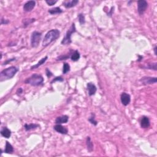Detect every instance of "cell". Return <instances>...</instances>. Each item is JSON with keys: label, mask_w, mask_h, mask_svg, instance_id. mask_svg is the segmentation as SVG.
Segmentation results:
<instances>
[{"label": "cell", "mask_w": 157, "mask_h": 157, "mask_svg": "<svg viewBox=\"0 0 157 157\" xmlns=\"http://www.w3.org/2000/svg\"><path fill=\"white\" fill-rule=\"evenodd\" d=\"M60 31L57 29H52L51 30L49 31L44 36L43 41V47L48 46L52 43L55 41L60 38Z\"/></svg>", "instance_id": "6da1fadb"}, {"label": "cell", "mask_w": 157, "mask_h": 157, "mask_svg": "<svg viewBox=\"0 0 157 157\" xmlns=\"http://www.w3.org/2000/svg\"><path fill=\"white\" fill-rule=\"evenodd\" d=\"M19 71L18 68L15 66H10L8 68L5 69L0 73V81L3 82L14 77Z\"/></svg>", "instance_id": "7a4b0ae2"}, {"label": "cell", "mask_w": 157, "mask_h": 157, "mask_svg": "<svg viewBox=\"0 0 157 157\" xmlns=\"http://www.w3.org/2000/svg\"><path fill=\"white\" fill-rule=\"evenodd\" d=\"M24 82L32 85V86H39V85H43L44 82V78L41 75L34 74L30 77L28 78L27 80H25Z\"/></svg>", "instance_id": "3957f363"}, {"label": "cell", "mask_w": 157, "mask_h": 157, "mask_svg": "<svg viewBox=\"0 0 157 157\" xmlns=\"http://www.w3.org/2000/svg\"><path fill=\"white\" fill-rule=\"evenodd\" d=\"M76 32V25L75 23H73L72 25L71 26L70 28L67 31V32L66 33V35L63 38V39L61 42V44L62 45H69L72 43V40H71V36L73 33Z\"/></svg>", "instance_id": "277c9868"}, {"label": "cell", "mask_w": 157, "mask_h": 157, "mask_svg": "<svg viewBox=\"0 0 157 157\" xmlns=\"http://www.w3.org/2000/svg\"><path fill=\"white\" fill-rule=\"evenodd\" d=\"M42 33L39 31H33L31 36V46L33 48L38 47L41 40Z\"/></svg>", "instance_id": "5b68a950"}, {"label": "cell", "mask_w": 157, "mask_h": 157, "mask_svg": "<svg viewBox=\"0 0 157 157\" xmlns=\"http://www.w3.org/2000/svg\"><path fill=\"white\" fill-rule=\"evenodd\" d=\"M148 3L145 0H139L137 1V11L140 15H143L148 8Z\"/></svg>", "instance_id": "8992f818"}, {"label": "cell", "mask_w": 157, "mask_h": 157, "mask_svg": "<svg viewBox=\"0 0 157 157\" xmlns=\"http://www.w3.org/2000/svg\"><path fill=\"white\" fill-rule=\"evenodd\" d=\"M139 81L143 85H151L156 83L157 78L156 77H143L141 78Z\"/></svg>", "instance_id": "52a82bcc"}, {"label": "cell", "mask_w": 157, "mask_h": 157, "mask_svg": "<svg viewBox=\"0 0 157 157\" xmlns=\"http://www.w3.org/2000/svg\"><path fill=\"white\" fill-rule=\"evenodd\" d=\"M120 99H121V102L123 106H128L131 102V96L129 94L123 92L120 96Z\"/></svg>", "instance_id": "ba28073f"}, {"label": "cell", "mask_w": 157, "mask_h": 157, "mask_svg": "<svg viewBox=\"0 0 157 157\" xmlns=\"http://www.w3.org/2000/svg\"><path fill=\"white\" fill-rule=\"evenodd\" d=\"M36 6L35 1H28L23 5V10L25 12H31Z\"/></svg>", "instance_id": "9c48e42d"}, {"label": "cell", "mask_w": 157, "mask_h": 157, "mask_svg": "<svg viewBox=\"0 0 157 157\" xmlns=\"http://www.w3.org/2000/svg\"><path fill=\"white\" fill-rule=\"evenodd\" d=\"M53 128L56 131L62 134H67L68 132V130L65 126H62L61 124H56L55 126H54Z\"/></svg>", "instance_id": "30bf717a"}, {"label": "cell", "mask_w": 157, "mask_h": 157, "mask_svg": "<svg viewBox=\"0 0 157 157\" xmlns=\"http://www.w3.org/2000/svg\"><path fill=\"white\" fill-rule=\"evenodd\" d=\"M87 90H88V95L89 96H93L94 95H95L96 92L97 88L95 86V85L94 83H92V82H89L87 83Z\"/></svg>", "instance_id": "8fae6325"}, {"label": "cell", "mask_w": 157, "mask_h": 157, "mask_svg": "<svg viewBox=\"0 0 157 157\" xmlns=\"http://www.w3.org/2000/svg\"><path fill=\"white\" fill-rule=\"evenodd\" d=\"M140 124L142 128H148L150 126V122L149 118L146 116H143L141 118Z\"/></svg>", "instance_id": "7c38bea8"}, {"label": "cell", "mask_w": 157, "mask_h": 157, "mask_svg": "<svg viewBox=\"0 0 157 157\" xmlns=\"http://www.w3.org/2000/svg\"><path fill=\"white\" fill-rule=\"evenodd\" d=\"M69 120V117L66 115H63V116L57 117L55 119V123L56 124H63V123H68Z\"/></svg>", "instance_id": "4fadbf2b"}, {"label": "cell", "mask_w": 157, "mask_h": 157, "mask_svg": "<svg viewBox=\"0 0 157 157\" xmlns=\"http://www.w3.org/2000/svg\"><path fill=\"white\" fill-rule=\"evenodd\" d=\"M78 3V0H70V1H66L63 2V4L66 8H71L76 6Z\"/></svg>", "instance_id": "5bb4252c"}, {"label": "cell", "mask_w": 157, "mask_h": 157, "mask_svg": "<svg viewBox=\"0 0 157 157\" xmlns=\"http://www.w3.org/2000/svg\"><path fill=\"white\" fill-rule=\"evenodd\" d=\"M1 134L2 136L5 138H9L11 136V131L7 128V127H3L2 130H1Z\"/></svg>", "instance_id": "9a60e30c"}, {"label": "cell", "mask_w": 157, "mask_h": 157, "mask_svg": "<svg viewBox=\"0 0 157 157\" xmlns=\"http://www.w3.org/2000/svg\"><path fill=\"white\" fill-rule=\"evenodd\" d=\"M49 13L51 15H55V14H60L63 13V10L59 7H56L52 9H50L48 10Z\"/></svg>", "instance_id": "2e32d148"}, {"label": "cell", "mask_w": 157, "mask_h": 157, "mask_svg": "<svg viewBox=\"0 0 157 157\" xmlns=\"http://www.w3.org/2000/svg\"><path fill=\"white\" fill-rule=\"evenodd\" d=\"M80 57H81V55H80V53L78 52V50H75L71 54L70 56V58L73 62L78 61L80 59Z\"/></svg>", "instance_id": "e0dca14e"}, {"label": "cell", "mask_w": 157, "mask_h": 157, "mask_svg": "<svg viewBox=\"0 0 157 157\" xmlns=\"http://www.w3.org/2000/svg\"><path fill=\"white\" fill-rule=\"evenodd\" d=\"M47 59H48V57H47V56H46V57H45L44 58H42L41 60H40L39 62H38L37 64H34V65H33V66H31V70H33V69H37L38 68H39L40 66H41L42 64H43L44 63L46 62V61H47Z\"/></svg>", "instance_id": "ac0fdd59"}, {"label": "cell", "mask_w": 157, "mask_h": 157, "mask_svg": "<svg viewBox=\"0 0 157 157\" xmlns=\"http://www.w3.org/2000/svg\"><path fill=\"white\" fill-rule=\"evenodd\" d=\"M86 144H87V150L89 152H92L93 150V144L92 142V141H91V138L90 137L88 136L87 137V140H86Z\"/></svg>", "instance_id": "d6986e66"}, {"label": "cell", "mask_w": 157, "mask_h": 157, "mask_svg": "<svg viewBox=\"0 0 157 157\" xmlns=\"http://www.w3.org/2000/svg\"><path fill=\"white\" fill-rule=\"evenodd\" d=\"M38 127H40L39 125L34 124V123H30V124H27V123H26V124L24 125V128H25V130L27 131L34 130V129H36L38 128Z\"/></svg>", "instance_id": "ffe728a7"}, {"label": "cell", "mask_w": 157, "mask_h": 157, "mask_svg": "<svg viewBox=\"0 0 157 157\" xmlns=\"http://www.w3.org/2000/svg\"><path fill=\"white\" fill-rule=\"evenodd\" d=\"M14 152V148L11 144L8 141L6 142V147L4 149V152L6 153H13Z\"/></svg>", "instance_id": "44dd1931"}, {"label": "cell", "mask_w": 157, "mask_h": 157, "mask_svg": "<svg viewBox=\"0 0 157 157\" xmlns=\"http://www.w3.org/2000/svg\"><path fill=\"white\" fill-rule=\"evenodd\" d=\"M35 20H36L35 19H24V20H23V28H27L28 26L30 25V24L33 23L34 22H35Z\"/></svg>", "instance_id": "7402d4cb"}, {"label": "cell", "mask_w": 157, "mask_h": 157, "mask_svg": "<svg viewBox=\"0 0 157 157\" xmlns=\"http://www.w3.org/2000/svg\"><path fill=\"white\" fill-rule=\"evenodd\" d=\"M69 71H70V65L67 63H64L63 66V73L65 74L69 72Z\"/></svg>", "instance_id": "603a6c76"}, {"label": "cell", "mask_w": 157, "mask_h": 157, "mask_svg": "<svg viewBox=\"0 0 157 157\" xmlns=\"http://www.w3.org/2000/svg\"><path fill=\"white\" fill-rule=\"evenodd\" d=\"M88 120L90 122V123H92V125H95V126H96L97 124H98L97 121L95 120V115L93 113H92V115H91V117H90L88 118Z\"/></svg>", "instance_id": "cb8c5ba5"}, {"label": "cell", "mask_w": 157, "mask_h": 157, "mask_svg": "<svg viewBox=\"0 0 157 157\" xmlns=\"http://www.w3.org/2000/svg\"><path fill=\"white\" fill-rule=\"evenodd\" d=\"M78 22L81 25H83L85 23V18L84 15L83 14H79L78 15Z\"/></svg>", "instance_id": "d4e9b609"}, {"label": "cell", "mask_w": 157, "mask_h": 157, "mask_svg": "<svg viewBox=\"0 0 157 157\" xmlns=\"http://www.w3.org/2000/svg\"><path fill=\"white\" fill-rule=\"evenodd\" d=\"M146 68L149 69H153L154 71L157 70V63H150L146 67Z\"/></svg>", "instance_id": "484cf974"}, {"label": "cell", "mask_w": 157, "mask_h": 157, "mask_svg": "<svg viewBox=\"0 0 157 157\" xmlns=\"http://www.w3.org/2000/svg\"><path fill=\"white\" fill-rule=\"evenodd\" d=\"M70 55H61L60 56V57H57V61H62V60H67L68 58H69V57H70Z\"/></svg>", "instance_id": "4316f807"}, {"label": "cell", "mask_w": 157, "mask_h": 157, "mask_svg": "<svg viewBox=\"0 0 157 157\" xmlns=\"http://www.w3.org/2000/svg\"><path fill=\"white\" fill-rule=\"evenodd\" d=\"M46 3L49 6H53V5L57 3V0H46Z\"/></svg>", "instance_id": "83f0119b"}, {"label": "cell", "mask_w": 157, "mask_h": 157, "mask_svg": "<svg viewBox=\"0 0 157 157\" xmlns=\"http://www.w3.org/2000/svg\"><path fill=\"white\" fill-rule=\"evenodd\" d=\"M64 81V78L62 77L59 76V77H55L54 79H53L51 82V83H53V82H55L57 81H59V82H63Z\"/></svg>", "instance_id": "f1b7e54d"}, {"label": "cell", "mask_w": 157, "mask_h": 157, "mask_svg": "<svg viewBox=\"0 0 157 157\" xmlns=\"http://www.w3.org/2000/svg\"><path fill=\"white\" fill-rule=\"evenodd\" d=\"M46 73L47 76L48 77H52V76H53V74H52V73L48 68H46Z\"/></svg>", "instance_id": "f546056e"}, {"label": "cell", "mask_w": 157, "mask_h": 157, "mask_svg": "<svg viewBox=\"0 0 157 157\" xmlns=\"http://www.w3.org/2000/svg\"><path fill=\"white\" fill-rule=\"evenodd\" d=\"M9 23V21L8 20H5L3 18L1 19V25H7V24H8Z\"/></svg>", "instance_id": "4dcf8cb0"}, {"label": "cell", "mask_w": 157, "mask_h": 157, "mask_svg": "<svg viewBox=\"0 0 157 157\" xmlns=\"http://www.w3.org/2000/svg\"><path fill=\"white\" fill-rule=\"evenodd\" d=\"M22 92H23V90H22V88H19L18 90H17V95H20L21 93H22Z\"/></svg>", "instance_id": "1f68e13d"}, {"label": "cell", "mask_w": 157, "mask_h": 157, "mask_svg": "<svg viewBox=\"0 0 157 157\" xmlns=\"http://www.w3.org/2000/svg\"><path fill=\"white\" fill-rule=\"evenodd\" d=\"M15 60V58H13V59H11V60H8V61H6V62H4V63L3 64L4 65H6V64H8V63L9 62H12V61H14V60Z\"/></svg>", "instance_id": "d6a6232c"}, {"label": "cell", "mask_w": 157, "mask_h": 157, "mask_svg": "<svg viewBox=\"0 0 157 157\" xmlns=\"http://www.w3.org/2000/svg\"><path fill=\"white\" fill-rule=\"evenodd\" d=\"M156 49H157L156 46H155L154 49H153V50H154V53H155V55H156Z\"/></svg>", "instance_id": "836d02e7"}]
</instances>
